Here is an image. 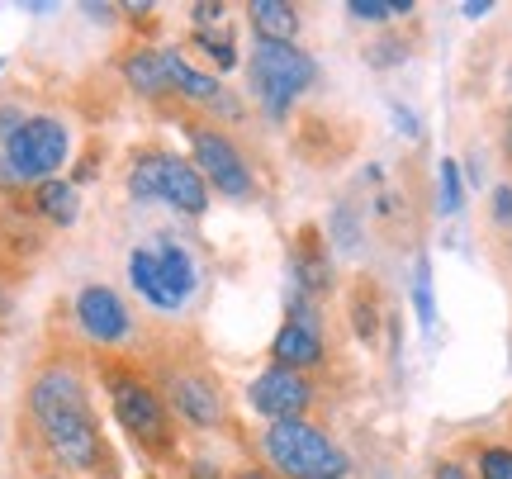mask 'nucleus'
I'll return each mask as SVG.
<instances>
[{"label": "nucleus", "instance_id": "nucleus-1", "mask_svg": "<svg viewBox=\"0 0 512 479\" xmlns=\"http://www.w3.org/2000/svg\"><path fill=\"white\" fill-rule=\"evenodd\" d=\"M29 413H34L43 442L57 461H67L72 470H100L105 461V437L95 423L91 394L81 385V375L72 366H48L29 385Z\"/></svg>", "mask_w": 512, "mask_h": 479}, {"label": "nucleus", "instance_id": "nucleus-2", "mask_svg": "<svg viewBox=\"0 0 512 479\" xmlns=\"http://www.w3.org/2000/svg\"><path fill=\"white\" fill-rule=\"evenodd\" d=\"M261 446H266V456H271L275 470L290 479H347L351 475L347 451L332 442V437H323L313 423H304V418L271 423L266 437H261Z\"/></svg>", "mask_w": 512, "mask_h": 479}, {"label": "nucleus", "instance_id": "nucleus-3", "mask_svg": "<svg viewBox=\"0 0 512 479\" xmlns=\"http://www.w3.org/2000/svg\"><path fill=\"white\" fill-rule=\"evenodd\" d=\"M318 81V62L294 43H266L256 38L252 48V91L261 100V110L271 119H285L290 105Z\"/></svg>", "mask_w": 512, "mask_h": 479}, {"label": "nucleus", "instance_id": "nucleus-4", "mask_svg": "<svg viewBox=\"0 0 512 479\" xmlns=\"http://www.w3.org/2000/svg\"><path fill=\"white\" fill-rule=\"evenodd\" d=\"M128 195L138 204L166 200L171 209H181L190 219H200L209 209V185L195 171V162H185L176 152H143L133 171H128Z\"/></svg>", "mask_w": 512, "mask_h": 479}, {"label": "nucleus", "instance_id": "nucleus-5", "mask_svg": "<svg viewBox=\"0 0 512 479\" xmlns=\"http://www.w3.org/2000/svg\"><path fill=\"white\" fill-rule=\"evenodd\" d=\"M67 152H72V133L62 119L53 114H29L24 119V129L5 143V157H0V181H53V171L67 162Z\"/></svg>", "mask_w": 512, "mask_h": 479}, {"label": "nucleus", "instance_id": "nucleus-6", "mask_svg": "<svg viewBox=\"0 0 512 479\" xmlns=\"http://www.w3.org/2000/svg\"><path fill=\"white\" fill-rule=\"evenodd\" d=\"M105 389H110V408L119 427L138 446H152V451H166L171 442V427H166V404L152 385H143L138 375H124V370H110L105 375Z\"/></svg>", "mask_w": 512, "mask_h": 479}, {"label": "nucleus", "instance_id": "nucleus-7", "mask_svg": "<svg viewBox=\"0 0 512 479\" xmlns=\"http://www.w3.org/2000/svg\"><path fill=\"white\" fill-rule=\"evenodd\" d=\"M190 152H195V171L204 176L209 190H219L228 200H247V195H252V171H247L242 152L233 148L219 129L195 124V129H190Z\"/></svg>", "mask_w": 512, "mask_h": 479}, {"label": "nucleus", "instance_id": "nucleus-8", "mask_svg": "<svg viewBox=\"0 0 512 479\" xmlns=\"http://www.w3.org/2000/svg\"><path fill=\"white\" fill-rule=\"evenodd\" d=\"M309 399H313L309 380H304L299 370H285V366L261 370V375L252 380V389H247V404H252V413L271 418V423H294V418H304Z\"/></svg>", "mask_w": 512, "mask_h": 479}, {"label": "nucleus", "instance_id": "nucleus-9", "mask_svg": "<svg viewBox=\"0 0 512 479\" xmlns=\"http://www.w3.org/2000/svg\"><path fill=\"white\" fill-rule=\"evenodd\" d=\"M76 323H81V332L91 342H105V347L124 342L128 332H133V318H128L124 299L114 295L110 285H86L76 295Z\"/></svg>", "mask_w": 512, "mask_h": 479}, {"label": "nucleus", "instance_id": "nucleus-10", "mask_svg": "<svg viewBox=\"0 0 512 479\" xmlns=\"http://www.w3.org/2000/svg\"><path fill=\"white\" fill-rule=\"evenodd\" d=\"M162 67H166V81H171V91H181L185 100H195V105H209L214 114H223V119H238L242 114V105L238 100H228V91H223L214 76H204V72H195L190 62H185L176 48L171 53H162Z\"/></svg>", "mask_w": 512, "mask_h": 479}, {"label": "nucleus", "instance_id": "nucleus-11", "mask_svg": "<svg viewBox=\"0 0 512 479\" xmlns=\"http://www.w3.org/2000/svg\"><path fill=\"white\" fill-rule=\"evenodd\" d=\"M271 361L285 370L323 366V328H318V318H285L271 342Z\"/></svg>", "mask_w": 512, "mask_h": 479}, {"label": "nucleus", "instance_id": "nucleus-12", "mask_svg": "<svg viewBox=\"0 0 512 479\" xmlns=\"http://www.w3.org/2000/svg\"><path fill=\"white\" fill-rule=\"evenodd\" d=\"M171 408L195 427L223 423V394H219V385L204 380V375H176V380H171Z\"/></svg>", "mask_w": 512, "mask_h": 479}, {"label": "nucleus", "instance_id": "nucleus-13", "mask_svg": "<svg viewBox=\"0 0 512 479\" xmlns=\"http://www.w3.org/2000/svg\"><path fill=\"white\" fill-rule=\"evenodd\" d=\"M290 280V290H299V295H328L332 290V257L323 252L318 233H299V247L290 257Z\"/></svg>", "mask_w": 512, "mask_h": 479}, {"label": "nucleus", "instance_id": "nucleus-14", "mask_svg": "<svg viewBox=\"0 0 512 479\" xmlns=\"http://www.w3.org/2000/svg\"><path fill=\"white\" fill-rule=\"evenodd\" d=\"M157 271H162L166 304H171V309L190 304V295H195L200 276H195V261H190V252H185L181 242H171V238L157 242Z\"/></svg>", "mask_w": 512, "mask_h": 479}, {"label": "nucleus", "instance_id": "nucleus-15", "mask_svg": "<svg viewBox=\"0 0 512 479\" xmlns=\"http://www.w3.org/2000/svg\"><path fill=\"white\" fill-rule=\"evenodd\" d=\"M247 19H252V34L266 43H294V34H299V10L285 0H252Z\"/></svg>", "mask_w": 512, "mask_h": 479}, {"label": "nucleus", "instance_id": "nucleus-16", "mask_svg": "<svg viewBox=\"0 0 512 479\" xmlns=\"http://www.w3.org/2000/svg\"><path fill=\"white\" fill-rule=\"evenodd\" d=\"M124 81L133 86L138 95H166L171 91V81H166V67H162V53H152V48H133L124 57Z\"/></svg>", "mask_w": 512, "mask_h": 479}, {"label": "nucleus", "instance_id": "nucleus-17", "mask_svg": "<svg viewBox=\"0 0 512 479\" xmlns=\"http://www.w3.org/2000/svg\"><path fill=\"white\" fill-rule=\"evenodd\" d=\"M34 209L57 228H72L76 214H81V200H76V185L72 181H43L34 190Z\"/></svg>", "mask_w": 512, "mask_h": 479}, {"label": "nucleus", "instance_id": "nucleus-18", "mask_svg": "<svg viewBox=\"0 0 512 479\" xmlns=\"http://www.w3.org/2000/svg\"><path fill=\"white\" fill-rule=\"evenodd\" d=\"M128 280H133V290H138L152 309H166V314H171L166 290H162V271H157V247H133V257H128Z\"/></svg>", "mask_w": 512, "mask_h": 479}, {"label": "nucleus", "instance_id": "nucleus-19", "mask_svg": "<svg viewBox=\"0 0 512 479\" xmlns=\"http://www.w3.org/2000/svg\"><path fill=\"white\" fill-rule=\"evenodd\" d=\"M413 314H418L422 332L437 328V295H432V261H413Z\"/></svg>", "mask_w": 512, "mask_h": 479}, {"label": "nucleus", "instance_id": "nucleus-20", "mask_svg": "<svg viewBox=\"0 0 512 479\" xmlns=\"http://www.w3.org/2000/svg\"><path fill=\"white\" fill-rule=\"evenodd\" d=\"M437 195H441V214L451 219V214H460V204H465V185H460V162H446L437 166Z\"/></svg>", "mask_w": 512, "mask_h": 479}, {"label": "nucleus", "instance_id": "nucleus-21", "mask_svg": "<svg viewBox=\"0 0 512 479\" xmlns=\"http://www.w3.org/2000/svg\"><path fill=\"white\" fill-rule=\"evenodd\" d=\"M195 48H200L219 72H228V67H238V48H233V38L228 34H214V29H195Z\"/></svg>", "mask_w": 512, "mask_h": 479}, {"label": "nucleus", "instance_id": "nucleus-22", "mask_svg": "<svg viewBox=\"0 0 512 479\" xmlns=\"http://www.w3.org/2000/svg\"><path fill=\"white\" fill-rule=\"evenodd\" d=\"M332 247L337 252H361V223H356V209L351 204H337L332 209Z\"/></svg>", "mask_w": 512, "mask_h": 479}, {"label": "nucleus", "instance_id": "nucleus-23", "mask_svg": "<svg viewBox=\"0 0 512 479\" xmlns=\"http://www.w3.org/2000/svg\"><path fill=\"white\" fill-rule=\"evenodd\" d=\"M479 479H512L508 446H484V451H479Z\"/></svg>", "mask_w": 512, "mask_h": 479}, {"label": "nucleus", "instance_id": "nucleus-24", "mask_svg": "<svg viewBox=\"0 0 512 479\" xmlns=\"http://www.w3.org/2000/svg\"><path fill=\"white\" fill-rule=\"evenodd\" d=\"M347 15H356V19H366V24H384V19L394 15L384 0H351L347 5Z\"/></svg>", "mask_w": 512, "mask_h": 479}, {"label": "nucleus", "instance_id": "nucleus-25", "mask_svg": "<svg viewBox=\"0 0 512 479\" xmlns=\"http://www.w3.org/2000/svg\"><path fill=\"white\" fill-rule=\"evenodd\" d=\"M24 119H29V114L19 110V105H0V148H5L19 129H24Z\"/></svg>", "mask_w": 512, "mask_h": 479}, {"label": "nucleus", "instance_id": "nucleus-26", "mask_svg": "<svg viewBox=\"0 0 512 479\" xmlns=\"http://www.w3.org/2000/svg\"><path fill=\"white\" fill-rule=\"evenodd\" d=\"M190 15H195V24L200 29H214L223 19V5H214V0H200V5H190Z\"/></svg>", "mask_w": 512, "mask_h": 479}, {"label": "nucleus", "instance_id": "nucleus-27", "mask_svg": "<svg viewBox=\"0 0 512 479\" xmlns=\"http://www.w3.org/2000/svg\"><path fill=\"white\" fill-rule=\"evenodd\" d=\"M394 124H399V133H403V138H422L418 114H413V110H403V105H394Z\"/></svg>", "mask_w": 512, "mask_h": 479}, {"label": "nucleus", "instance_id": "nucleus-28", "mask_svg": "<svg viewBox=\"0 0 512 479\" xmlns=\"http://www.w3.org/2000/svg\"><path fill=\"white\" fill-rule=\"evenodd\" d=\"M494 219L498 223H512V185H498V190H494Z\"/></svg>", "mask_w": 512, "mask_h": 479}, {"label": "nucleus", "instance_id": "nucleus-29", "mask_svg": "<svg viewBox=\"0 0 512 479\" xmlns=\"http://www.w3.org/2000/svg\"><path fill=\"white\" fill-rule=\"evenodd\" d=\"M356 332H361V337H375V309H370L366 299H356Z\"/></svg>", "mask_w": 512, "mask_h": 479}, {"label": "nucleus", "instance_id": "nucleus-30", "mask_svg": "<svg viewBox=\"0 0 512 479\" xmlns=\"http://www.w3.org/2000/svg\"><path fill=\"white\" fill-rule=\"evenodd\" d=\"M81 10H86V15H91V19H100V24H105V19L114 15V5H100V0H86Z\"/></svg>", "mask_w": 512, "mask_h": 479}, {"label": "nucleus", "instance_id": "nucleus-31", "mask_svg": "<svg viewBox=\"0 0 512 479\" xmlns=\"http://www.w3.org/2000/svg\"><path fill=\"white\" fill-rule=\"evenodd\" d=\"M437 479H465V465H456V461H441V465H437Z\"/></svg>", "mask_w": 512, "mask_h": 479}, {"label": "nucleus", "instance_id": "nucleus-32", "mask_svg": "<svg viewBox=\"0 0 512 479\" xmlns=\"http://www.w3.org/2000/svg\"><path fill=\"white\" fill-rule=\"evenodd\" d=\"M190 479H219V470H214L209 461H195L190 465Z\"/></svg>", "mask_w": 512, "mask_h": 479}, {"label": "nucleus", "instance_id": "nucleus-33", "mask_svg": "<svg viewBox=\"0 0 512 479\" xmlns=\"http://www.w3.org/2000/svg\"><path fill=\"white\" fill-rule=\"evenodd\" d=\"M489 10H494V5H489V0H470V5H465V15H470V19L489 15Z\"/></svg>", "mask_w": 512, "mask_h": 479}, {"label": "nucleus", "instance_id": "nucleus-34", "mask_svg": "<svg viewBox=\"0 0 512 479\" xmlns=\"http://www.w3.org/2000/svg\"><path fill=\"white\" fill-rule=\"evenodd\" d=\"M233 479H275V475H266V470H238Z\"/></svg>", "mask_w": 512, "mask_h": 479}, {"label": "nucleus", "instance_id": "nucleus-35", "mask_svg": "<svg viewBox=\"0 0 512 479\" xmlns=\"http://www.w3.org/2000/svg\"><path fill=\"white\" fill-rule=\"evenodd\" d=\"M508 129H512V114H508ZM508 152H512V133H508Z\"/></svg>", "mask_w": 512, "mask_h": 479}]
</instances>
